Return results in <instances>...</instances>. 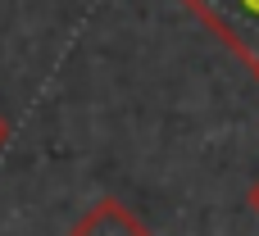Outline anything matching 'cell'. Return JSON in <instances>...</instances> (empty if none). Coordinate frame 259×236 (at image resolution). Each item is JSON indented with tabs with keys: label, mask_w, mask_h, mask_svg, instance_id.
<instances>
[{
	"label": "cell",
	"mask_w": 259,
	"mask_h": 236,
	"mask_svg": "<svg viewBox=\"0 0 259 236\" xmlns=\"http://www.w3.org/2000/svg\"><path fill=\"white\" fill-rule=\"evenodd\" d=\"M232 55L259 64V0H182Z\"/></svg>",
	"instance_id": "cell-1"
},
{
	"label": "cell",
	"mask_w": 259,
	"mask_h": 236,
	"mask_svg": "<svg viewBox=\"0 0 259 236\" xmlns=\"http://www.w3.org/2000/svg\"><path fill=\"white\" fill-rule=\"evenodd\" d=\"M68 236H150V227L127 209V205H118L114 196H105V200H96L73 227Z\"/></svg>",
	"instance_id": "cell-2"
},
{
	"label": "cell",
	"mask_w": 259,
	"mask_h": 236,
	"mask_svg": "<svg viewBox=\"0 0 259 236\" xmlns=\"http://www.w3.org/2000/svg\"><path fill=\"white\" fill-rule=\"evenodd\" d=\"M5 146H9V118L0 114V150H5Z\"/></svg>",
	"instance_id": "cell-3"
},
{
	"label": "cell",
	"mask_w": 259,
	"mask_h": 236,
	"mask_svg": "<svg viewBox=\"0 0 259 236\" xmlns=\"http://www.w3.org/2000/svg\"><path fill=\"white\" fill-rule=\"evenodd\" d=\"M250 209H255V218H259V177H255V186H250Z\"/></svg>",
	"instance_id": "cell-4"
},
{
	"label": "cell",
	"mask_w": 259,
	"mask_h": 236,
	"mask_svg": "<svg viewBox=\"0 0 259 236\" xmlns=\"http://www.w3.org/2000/svg\"><path fill=\"white\" fill-rule=\"evenodd\" d=\"M255 77H259V64H255Z\"/></svg>",
	"instance_id": "cell-5"
}]
</instances>
